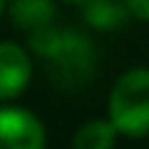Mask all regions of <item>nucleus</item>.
<instances>
[{
    "label": "nucleus",
    "instance_id": "1",
    "mask_svg": "<svg viewBox=\"0 0 149 149\" xmlns=\"http://www.w3.org/2000/svg\"><path fill=\"white\" fill-rule=\"evenodd\" d=\"M31 50L47 61V72L58 88H80L94 74V47L77 31L39 28L31 33Z\"/></svg>",
    "mask_w": 149,
    "mask_h": 149
},
{
    "label": "nucleus",
    "instance_id": "2",
    "mask_svg": "<svg viewBox=\"0 0 149 149\" xmlns=\"http://www.w3.org/2000/svg\"><path fill=\"white\" fill-rule=\"evenodd\" d=\"M108 119L116 124L119 135H149V69L138 66L119 74L108 97Z\"/></svg>",
    "mask_w": 149,
    "mask_h": 149
},
{
    "label": "nucleus",
    "instance_id": "3",
    "mask_svg": "<svg viewBox=\"0 0 149 149\" xmlns=\"http://www.w3.org/2000/svg\"><path fill=\"white\" fill-rule=\"evenodd\" d=\"M44 124L25 108H0V149H42Z\"/></svg>",
    "mask_w": 149,
    "mask_h": 149
},
{
    "label": "nucleus",
    "instance_id": "4",
    "mask_svg": "<svg viewBox=\"0 0 149 149\" xmlns=\"http://www.w3.org/2000/svg\"><path fill=\"white\" fill-rule=\"evenodd\" d=\"M33 77V64L25 47L0 42V100H17Z\"/></svg>",
    "mask_w": 149,
    "mask_h": 149
},
{
    "label": "nucleus",
    "instance_id": "5",
    "mask_svg": "<svg viewBox=\"0 0 149 149\" xmlns=\"http://www.w3.org/2000/svg\"><path fill=\"white\" fill-rule=\"evenodd\" d=\"M8 17L17 28L33 33L39 28L53 25L55 3L53 0H8Z\"/></svg>",
    "mask_w": 149,
    "mask_h": 149
},
{
    "label": "nucleus",
    "instance_id": "6",
    "mask_svg": "<svg viewBox=\"0 0 149 149\" xmlns=\"http://www.w3.org/2000/svg\"><path fill=\"white\" fill-rule=\"evenodd\" d=\"M86 22L100 31H113L119 28L130 14L127 0H86Z\"/></svg>",
    "mask_w": 149,
    "mask_h": 149
},
{
    "label": "nucleus",
    "instance_id": "7",
    "mask_svg": "<svg viewBox=\"0 0 149 149\" xmlns=\"http://www.w3.org/2000/svg\"><path fill=\"white\" fill-rule=\"evenodd\" d=\"M119 138V130L111 119H91V122L80 124L77 133L72 138L74 149H111Z\"/></svg>",
    "mask_w": 149,
    "mask_h": 149
},
{
    "label": "nucleus",
    "instance_id": "8",
    "mask_svg": "<svg viewBox=\"0 0 149 149\" xmlns=\"http://www.w3.org/2000/svg\"><path fill=\"white\" fill-rule=\"evenodd\" d=\"M127 6H130V17L149 22V0H127Z\"/></svg>",
    "mask_w": 149,
    "mask_h": 149
},
{
    "label": "nucleus",
    "instance_id": "9",
    "mask_svg": "<svg viewBox=\"0 0 149 149\" xmlns=\"http://www.w3.org/2000/svg\"><path fill=\"white\" fill-rule=\"evenodd\" d=\"M61 3H66V6H83L86 0H61Z\"/></svg>",
    "mask_w": 149,
    "mask_h": 149
},
{
    "label": "nucleus",
    "instance_id": "10",
    "mask_svg": "<svg viewBox=\"0 0 149 149\" xmlns=\"http://www.w3.org/2000/svg\"><path fill=\"white\" fill-rule=\"evenodd\" d=\"M3 11H8V3H6V0H0V17H3Z\"/></svg>",
    "mask_w": 149,
    "mask_h": 149
}]
</instances>
